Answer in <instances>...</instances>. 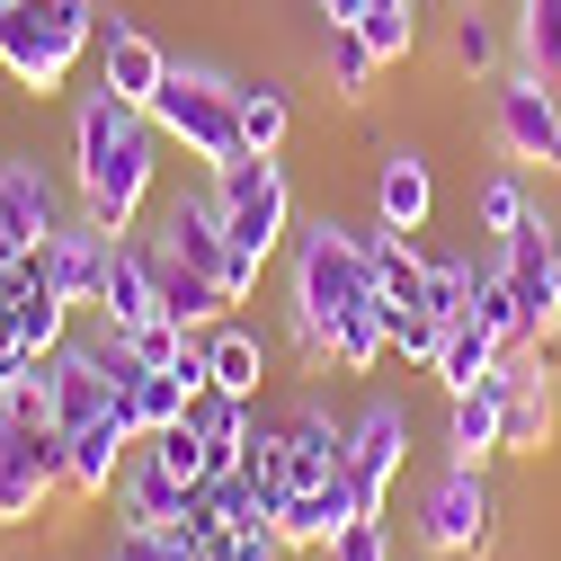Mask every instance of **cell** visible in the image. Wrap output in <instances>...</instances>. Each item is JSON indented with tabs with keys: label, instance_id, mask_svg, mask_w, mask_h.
<instances>
[{
	"label": "cell",
	"instance_id": "cell-8",
	"mask_svg": "<svg viewBox=\"0 0 561 561\" xmlns=\"http://www.w3.org/2000/svg\"><path fill=\"white\" fill-rule=\"evenodd\" d=\"M152 241L170 250V259H187V267H205L224 286V304H250L259 295V259H241L232 250V232H224V205H215V187H187V196H170L161 205V224H152Z\"/></svg>",
	"mask_w": 561,
	"mask_h": 561
},
{
	"label": "cell",
	"instance_id": "cell-2",
	"mask_svg": "<svg viewBox=\"0 0 561 561\" xmlns=\"http://www.w3.org/2000/svg\"><path fill=\"white\" fill-rule=\"evenodd\" d=\"M357 304H375V250H366V232L339 224V215L295 224V241H286V339H295V357L330 366V321L357 312Z\"/></svg>",
	"mask_w": 561,
	"mask_h": 561
},
{
	"label": "cell",
	"instance_id": "cell-24",
	"mask_svg": "<svg viewBox=\"0 0 561 561\" xmlns=\"http://www.w3.org/2000/svg\"><path fill=\"white\" fill-rule=\"evenodd\" d=\"M366 250H375V304L401 321V312H419V304H428V259H419V241L410 232H366Z\"/></svg>",
	"mask_w": 561,
	"mask_h": 561
},
{
	"label": "cell",
	"instance_id": "cell-13",
	"mask_svg": "<svg viewBox=\"0 0 561 561\" xmlns=\"http://www.w3.org/2000/svg\"><path fill=\"white\" fill-rule=\"evenodd\" d=\"M107 250H116V232H99L90 215H72V224H54L45 232V250L27 259L36 267V286H54L72 312H99V276H107Z\"/></svg>",
	"mask_w": 561,
	"mask_h": 561
},
{
	"label": "cell",
	"instance_id": "cell-37",
	"mask_svg": "<svg viewBox=\"0 0 561 561\" xmlns=\"http://www.w3.org/2000/svg\"><path fill=\"white\" fill-rule=\"evenodd\" d=\"M295 543L276 535V517H241V526H224V561H286Z\"/></svg>",
	"mask_w": 561,
	"mask_h": 561
},
{
	"label": "cell",
	"instance_id": "cell-12",
	"mask_svg": "<svg viewBox=\"0 0 561 561\" xmlns=\"http://www.w3.org/2000/svg\"><path fill=\"white\" fill-rule=\"evenodd\" d=\"M62 224V187L36 152H0V267L10 259H36L45 232Z\"/></svg>",
	"mask_w": 561,
	"mask_h": 561
},
{
	"label": "cell",
	"instance_id": "cell-25",
	"mask_svg": "<svg viewBox=\"0 0 561 561\" xmlns=\"http://www.w3.org/2000/svg\"><path fill=\"white\" fill-rule=\"evenodd\" d=\"M392 357V312L383 304H357L330 321V375H375Z\"/></svg>",
	"mask_w": 561,
	"mask_h": 561
},
{
	"label": "cell",
	"instance_id": "cell-35",
	"mask_svg": "<svg viewBox=\"0 0 561 561\" xmlns=\"http://www.w3.org/2000/svg\"><path fill=\"white\" fill-rule=\"evenodd\" d=\"M144 455H152V463H170L179 481H205V437L187 428V419H179V428H152V437H144Z\"/></svg>",
	"mask_w": 561,
	"mask_h": 561
},
{
	"label": "cell",
	"instance_id": "cell-32",
	"mask_svg": "<svg viewBox=\"0 0 561 561\" xmlns=\"http://www.w3.org/2000/svg\"><path fill=\"white\" fill-rule=\"evenodd\" d=\"M472 276H481L472 259H428V312L437 321H463L472 312Z\"/></svg>",
	"mask_w": 561,
	"mask_h": 561
},
{
	"label": "cell",
	"instance_id": "cell-19",
	"mask_svg": "<svg viewBox=\"0 0 561 561\" xmlns=\"http://www.w3.org/2000/svg\"><path fill=\"white\" fill-rule=\"evenodd\" d=\"M347 517H366V508H357V490H347V472H330V481L295 490V500H276V535H286L295 552H321Z\"/></svg>",
	"mask_w": 561,
	"mask_h": 561
},
{
	"label": "cell",
	"instance_id": "cell-34",
	"mask_svg": "<svg viewBox=\"0 0 561 561\" xmlns=\"http://www.w3.org/2000/svg\"><path fill=\"white\" fill-rule=\"evenodd\" d=\"M437 339H446V321H437L428 304H419V312H401V321H392V357L428 375V366H437Z\"/></svg>",
	"mask_w": 561,
	"mask_h": 561
},
{
	"label": "cell",
	"instance_id": "cell-27",
	"mask_svg": "<svg viewBox=\"0 0 561 561\" xmlns=\"http://www.w3.org/2000/svg\"><path fill=\"white\" fill-rule=\"evenodd\" d=\"M321 72L339 99H375V72H383V54L357 36V27H321Z\"/></svg>",
	"mask_w": 561,
	"mask_h": 561
},
{
	"label": "cell",
	"instance_id": "cell-28",
	"mask_svg": "<svg viewBox=\"0 0 561 561\" xmlns=\"http://www.w3.org/2000/svg\"><path fill=\"white\" fill-rule=\"evenodd\" d=\"M10 330H19V347H36V357H54L62 339H72V304H62L54 286H19V304H10Z\"/></svg>",
	"mask_w": 561,
	"mask_h": 561
},
{
	"label": "cell",
	"instance_id": "cell-18",
	"mask_svg": "<svg viewBox=\"0 0 561 561\" xmlns=\"http://www.w3.org/2000/svg\"><path fill=\"white\" fill-rule=\"evenodd\" d=\"M187 500H196V481H179V472L152 463L144 446L125 455V481H116V517H125V526H179Z\"/></svg>",
	"mask_w": 561,
	"mask_h": 561
},
{
	"label": "cell",
	"instance_id": "cell-30",
	"mask_svg": "<svg viewBox=\"0 0 561 561\" xmlns=\"http://www.w3.org/2000/svg\"><path fill=\"white\" fill-rule=\"evenodd\" d=\"M526 215H535V196H526V179H517V170H490V179L472 187V224H481L490 241H508Z\"/></svg>",
	"mask_w": 561,
	"mask_h": 561
},
{
	"label": "cell",
	"instance_id": "cell-10",
	"mask_svg": "<svg viewBox=\"0 0 561 561\" xmlns=\"http://www.w3.org/2000/svg\"><path fill=\"white\" fill-rule=\"evenodd\" d=\"M144 446V419H134V401L116 392L90 428H72L62 437V490L72 500H116V481H125V455Z\"/></svg>",
	"mask_w": 561,
	"mask_h": 561
},
{
	"label": "cell",
	"instance_id": "cell-4",
	"mask_svg": "<svg viewBox=\"0 0 561 561\" xmlns=\"http://www.w3.org/2000/svg\"><path fill=\"white\" fill-rule=\"evenodd\" d=\"M215 205H224V232H232L241 259H259V267L286 259V241H295V179H286L276 152L215 161Z\"/></svg>",
	"mask_w": 561,
	"mask_h": 561
},
{
	"label": "cell",
	"instance_id": "cell-5",
	"mask_svg": "<svg viewBox=\"0 0 561 561\" xmlns=\"http://www.w3.org/2000/svg\"><path fill=\"white\" fill-rule=\"evenodd\" d=\"M232 90L241 81H224V72H196V62H170V81H161V99L144 107L152 125H161V144L170 152H187V161H232L241 152V107H232Z\"/></svg>",
	"mask_w": 561,
	"mask_h": 561
},
{
	"label": "cell",
	"instance_id": "cell-38",
	"mask_svg": "<svg viewBox=\"0 0 561 561\" xmlns=\"http://www.w3.org/2000/svg\"><path fill=\"white\" fill-rule=\"evenodd\" d=\"M27 383H45V357H36V347H19V330L0 321V410H10Z\"/></svg>",
	"mask_w": 561,
	"mask_h": 561
},
{
	"label": "cell",
	"instance_id": "cell-21",
	"mask_svg": "<svg viewBox=\"0 0 561 561\" xmlns=\"http://www.w3.org/2000/svg\"><path fill=\"white\" fill-rule=\"evenodd\" d=\"M500 366H508V339L490 330V321H472V312H463V321H446V339H437V366H428V375H437L446 392H472V383H490Z\"/></svg>",
	"mask_w": 561,
	"mask_h": 561
},
{
	"label": "cell",
	"instance_id": "cell-31",
	"mask_svg": "<svg viewBox=\"0 0 561 561\" xmlns=\"http://www.w3.org/2000/svg\"><path fill=\"white\" fill-rule=\"evenodd\" d=\"M357 36H366L383 62H410V45H419V0H366V10H357Z\"/></svg>",
	"mask_w": 561,
	"mask_h": 561
},
{
	"label": "cell",
	"instance_id": "cell-22",
	"mask_svg": "<svg viewBox=\"0 0 561 561\" xmlns=\"http://www.w3.org/2000/svg\"><path fill=\"white\" fill-rule=\"evenodd\" d=\"M508 54H517V36L481 10V0H455V19H446V62L455 72H472V81H500L508 72Z\"/></svg>",
	"mask_w": 561,
	"mask_h": 561
},
{
	"label": "cell",
	"instance_id": "cell-14",
	"mask_svg": "<svg viewBox=\"0 0 561 561\" xmlns=\"http://www.w3.org/2000/svg\"><path fill=\"white\" fill-rule=\"evenodd\" d=\"M161 81H170V45H152L125 19H99V90H116L125 107H152Z\"/></svg>",
	"mask_w": 561,
	"mask_h": 561
},
{
	"label": "cell",
	"instance_id": "cell-20",
	"mask_svg": "<svg viewBox=\"0 0 561 561\" xmlns=\"http://www.w3.org/2000/svg\"><path fill=\"white\" fill-rule=\"evenodd\" d=\"M205 383L232 392V401H259V383H267V339H259L250 321H215V330H205Z\"/></svg>",
	"mask_w": 561,
	"mask_h": 561
},
{
	"label": "cell",
	"instance_id": "cell-1",
	"mask_svg": "<svg viewBox=\"0 0 561 561\" xmlns=\"http://www.w3.org/2000/svg\"><path fill=\"white\" fill-rule=\"evenodd\" d=\"M161 125L144 107H125L116 90H90L72 107V196L99 232H134V215L161 187Z\"/></svg>",
	"mask_w": 561,
	"mask_h": 561
},
{
	"label": "cell",
	"instance_id": "cell-16",
	"mask_svg": "<svg viewBox=\"0 0 561 561\" xmlns=\"http://www.w3.org/2000/svg\"><path fill=\"white\" fill-rule=\"evenodd\" d=\"M45 366H54V428H62V437H72V428H90V419L116 401V383H107V366H99L90 330H72Z\"/></svg>",
	"mask_w": 561,
	"mask_h": 561
},
{
	"label": "cell",
	"instance_id": "cell-40",
	"mask_svg": "<svg viewBox=\"0 0 561 561\" xmlns=\"http://www.w3.org/2000/svg\"><path fill=\"white\" fill-rule=\"evenodd\" d=\"M552 295H561V250H552Z\"/></svg>",
	"mask_w": 561,
	"mask_h": 561
},
{
	"label": "cell",
	"instance_id": "cell-11",
	"mask_svg": "<svg viewBox=\"0 0 561 561\" xmlns=\"http://www.w3.org/2000/svg\"><path fill=\"white\" fill-rule=\"evenodd\" d=\"M401 463H410V410L401 401H366L357 419H347V490H357L366 517H383Z\"/></svg>",
	"mask_w": 561,
	"mask_h": 561
},
{
	"label": "cell",
	"instance_id": "cell-15",
	"mask_svg": "<svg viewBox=\"0 0 561 561\" xmlns=\"http://www.w3.org/2000/svg\"><path fill=\"white\" fill-rule=\"evenodd\" d=\"M99 321H116V330H144V321H161L152 241H144V232H116V250H107V276H99Z\"/></svg>",
	"mask_w": 561,
	"mask_h": 561
},
{
	"label": "cell",
	"instance_id": "cell-7",
	"mask_svg": "<svg viewBox=\"0 0 561 561\" xmlns=\"http://www.w3.org/2000/svg\"><path fill=\"white\" fill-rule=\"evenodd\" d=\"M490 134H500V152L517 170H552L561 179V81L508 62V72L490 81Z\"/></svg>",
	"mask_w": 561,
	"mask_h": 561
},
{
	"label": "cell",
	"instance_id": "cell-41",
	"mask_svg": "<svg viewBox=\"0 0 561 561\" xmlns=\"http://www.w3.org/2000/svg\"><path fill=\"white\" fill-rule=\"evenodd\" d=\"M0 10H10V0H0Z\"/></svg>",
	"mask_w": 561,
	"mask_h": 561
},
{
	"label": "cell",
	"instance_id": "cell-9",
	"mask_svg": "<svg viewBox=\"0 0 561 561\" xmlns=\"http://www.w3.org/2000/svg\"><path fill=\"white\" fill-rule=\"evenodd\" d=\"M62 500V428L0 410V526H36Z\"/></svg>",
	"mask_w": 561,
	"mask_h": 561
},
{
	"label": "cell",
	"instance_id": "cell-33",
	"mask_svg": "<svg viewBox=\"0 0 561 561\" xmlns=\"http://www.w3.org/2000/svg\"><path fill=\"white\" fill-rule=\"evenodd\" d=\"M107 561H196V552H187V535H179V526H116Z\"/></svg>",
	"mask_w": 561,
	"mask_h": 561
},
{
	"label": "cell",
	"instance_id": "cell-23",
	"mask_svg": "<svg viewBox=\"0 0 561 561\" xmlns=\"http://www.w3.org/2000/svg\"><path fill=\"white\" fill-rule=\"evenodd\" d=\"M446 455H455V463H490V455H508V428H500V383L446 392Z\"/></svg>",
	"mask_w": 561,
	"mask_h": 561
},
{
	"label": "cell",
	"instance_id": "cell-6",
	"mask_svg": "<svg viewBox=\"0 0 561 561\" xmlns=\"http://www.w3.org/2000/svg\"><path fill=\"white\" fill-rule=\"evenodd\" d=\"M490 535H500V490H490V463H446L428 490H419V543L437 561H481Z\"/></svg>",
	"mask_w": 561,
	"mask_h": 561
},
{
	"label": "cell",
	"instance_id": "cell-39",
	"mask_svg": "<svg viewBox=\"0 0 561 561\" xmlns=\"http://www.w3.org/2000/svg\"><path fill=\"white\" fill-rule=\"evenodd\" d=\"M312 10H321V27H357V10H366V0H312Z\"/></svg>",
	"mask_w": 561,
	"mask_h": 561
},
{
	"label": "cell",
	"instance_id": "cell-26",
	"mask_svg": "<svg viewBox=\"0 0 561 561\" xmlns=\"http://www.w3.org/2000/svg\"><path fill=\"white\" fill-rule=\"evenodd\" d=\"M232 107H241V152H286V134H295V99H286V81H241Z\"/></svg>",
	"mask_w": 561,
	"mask_h": 561
},
{
	"label": "cell",
	"instance_id": "cell-29",
	"mask_svg": "<svg viewBox=\"0 0 561 561\" xmlns=\"http://www.w3.org/2000/svg\"><path fill=\"white\" fill-rule=\"evenodd\" d=\"M517 62L543 81H561V0H517Z\"/></svg>",
	"mask_w": 561,
	"mask_h": 561
},
{
	"label": "cell",
	"instance_id": "cell-17",
	"mask_svg": "<svg viewBox=\"0 0 561 561\" xmlns=\"http://www.w3.org/2000/svg\"><path fill=\"white\" fill-rule=\"evenodd\" d=\"M428 215H437V179H428V152L392 144V152L375 161V224H383V232H419Z\"/></svg>",
	"mask_w": 561,
	"mask_h": 561
},
{
	"label": "cell",
	"instance_id": "cell-36",
	"mask_svg": "<svg viewBox=\"0 0 561 561\" xmlns=\"http://www.w3.org/2000/svg\"><path fill=\"white\" fill-rule=\"evenodd\" d=\"M321 561H392V535H383V517H347V526L321 543Z\"/></svg>",
	"mask_w": 561,
	"mask_h": 561
},
{
	"label": "cell",
	"instance_id": "cell-3",
	"mask_svg": "<svg viewBox=\"0 0 561 561\" xmlns=\"http://www.w3.org/2000/svg\"><path fill=\"white\" fill-rule=\"evenodd\" d=\"M99 0H10L0 10V72H10L27 99H54L81 72V54L99 45Z\"/></svg>",
	"mask_w": 561,
	"mask_h": 561
}]
</instances>
